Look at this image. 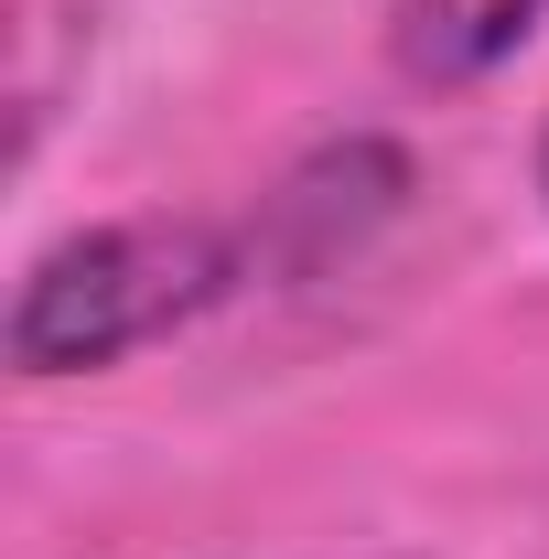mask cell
<instances>
[{
    "mask_svg": "<svg viewBox=\"0 0 549 559\" xmlns=\"http://www.w3.org/2000/svg\"><path fill=\"white\" fill-rule=\"evenodd\" d=\"M248 280V248L206 215H119L55 237L11 290V366L22 377H86L119 355L184 334Z\"/></svg>",
    "mask_w": 549,
    "mask_h": 559,
    "instance_id": "6da1fadb",
    "label": "cell"
},
{
    "mask_svg": "<svg viewBox=\"0 0 549 559\" xmlns=\"http://www.w3.org/2000/svg\"><path fill=\"white\" fill-rule=\"evenodd\" d=\"M399 194H410V162H399L388 140H344V151L302 162L270 205H259L248 259H259V270H324V259H344L366 226H388Z\"/></svg>",
    "mask_w": 549,
    "mask_h": 559,
    "instance_id": "7a4b0ae2",
    "label": "cell"
},
{
    "mask_svg": "<svg viewBox=\"0 0 549 559\" xmlns=\"http://www.w3.org/2000/svg\"><path fill=\"white\" fill-rule=\"evenodd\" d=\"M549 22V0H399V66L420 75V86H475V75H495L528 33Z\"/></svg>",
    "mask_w": 549,
    "mask_h": 559,
    "instance_id": "3957f363",
    "label": "cell"
},
{
    "mask_svg": "<svg viewBox=\"0 0 549 559\" xmlns=\"http://www.w3.org/2000/svg\"><path fill=\"white\" fill-rule=\"evenodd\" d=\"M539 194H549V140H539Z\"/></svg>",
    "mask_w": 549,
    "mask_h": 559,
    "instance_id": "277c9868",
    "label": "cell"
}]
</instances>
